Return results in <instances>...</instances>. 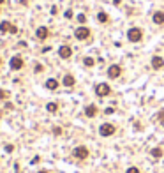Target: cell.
<instances>
[{
    "mask_svg": "<svg viewBox=\"0 0 164 173\" xmlns=\"http://www.w3.org/2000/svg\"><path fill=\"white\" fill-rule=\"evenodd\" d=\"M127 39L131 41V42H139L143 39V32H141V28H131L129 32H127Z\"/></svg>",
    "mask_w": 164,
    "mask_h": 173,
    "instance_id": "obj_1",
    "label": "cell"
},
{
    "mask_svg": "<svg viewBox=\"0 0 164 173\" xmlns=\"http://www.w3.org/2000/svg\"><path fill=\"white\" fill-rule=\"evenodd\" d=\"M99 133H101V136L108 138V136H111V134L116 133V127H115L113 124H102V125L99 127Z\"/></svg>",
    "mask_w": 164,
    "mask_h": 173,
    "instance_id": "obj_2",
    "label": "cell"
},
{
    "mask_svg": "<svg viewBox=\"0 0 164 173\" xmlns=\"http://www.w3.org/2000/svg\"><path fill=\"white\" fill-rule=\"evenodd\" d=\"M95 94H97L99 97H106V95H109V94H111L109 85H108V83H99V85H95Z\"/></svg>",
    "mask_w": 164,
    "mask_h": 173,
    "instance_id": "obj_3",
    "label": "cell"
},
{
    "mask_svg": "<svg viewBox=\"0 0 164 173\" xmlns=\"http://www.w3.org/2000/svg\"><path fill=\"white\" fill-rule=\"evenodd\" d=\"M74 37L80 39V41H86V39L90 37V30H88L86 27H78V28L74 30Z\"/></svg>",
    "mask_w": 164,
    "mask_h": 173,
    "instance_id": "obj_4",
    "label": "cell"
},
{
    "mask_svg": "<svg viewBox=\"0 0 164 173\" xmlns=\"http://www.w3.org/2000/svg\"><path fill=\"white\" fill-rule=\"evenodd\" d=\"M120 74H122V67H120V66L113 64V66H109V67H108V76H109L111 80H116Z\"/></svg>",
    "mask_w": 164,
    "mask_h": 173,
    "instance_id": "obj_5",
    "label": "cell"
},
{
    "mask_svg": "<svg viewBox=\"0 0 164 173\" xmlns=\"http://www.w3.org/2000/svg\"><path fill=\"white\" fill-rule=\"evenodd\" d=\"M9 67H11L12 71H19V69L23 67V58H21V57H18V55H16V57H12V58H11V62H9Z\"/></svg>",
    "mask_w": 164,
    "mask_h": 173,
    "instance_id": "obj_6",
    "label": "cell"
},
{
    "mask_svg": "<svg viewBox=\"0 0 164 173\" xmlns=\"http://www.w3.org/2000/svg\"><path fill=\"white\" fill-rule=\"evenodd\" d=\"M74 157H78V159H86L88 157V148L86 147H76L74 148Z\"/></svg>",
    "mask_w": 164,
    "mask_h": 173,
    "instance_id": "obj_7",
    "label": "cell"
},
{
    "mask_svg": "<svg viewBox=\"0 0 164 173\" xmlns=\"http://www.w3.org/2000/svg\"><path fill=\"white\" fill-rule=\"evenodd\" d=\"M58 55H60V58H69L73 55V48L71 46H60L58 48Z\"/></svg>",
    "mask_w": 164,
    "mask_h": 173,
    "instance_id": "obj_8",
    "label": "cell"
},
{
    "mask_svg": "<svg viewBox=\"0 0 164 173\" xmlns=\"http://www.w3.org/2000/svg\"><path fill=\"white\" fill-rule=\"evenodd\" d=\"M35 35H37V39H39V41H44L46 37L50 35V30L46 28V27H39V28L35 30Z\"/></svg>",
    "mask_w": 164,
    "mask_h": 173,
    "instance_id": "obj_9",
    "label": "cell"
},
{
    "mask_svg": "<svg viewBox=\"0 0 164 173\" xmlns=\"http://www.w3.org/2000/svg\"><path fill=\"white\" fill-rule=\"evenodd\" d=\"M152 67L157 69V71H159V69H164V60H162L161 57H157V55L152 57Z\"/></svg>",
    "mask_w": 164,
    "mask_h": 173,
    "instance_id": "obj_10",
    "label": "cell"
},
{
    "mask_svg": "<svg viewBox=\"0 0 164 173\" xmlns=\"http://www.w3.org/2000/svg\"><path fill=\"white\" fill-rule=\"evenodd\" d=\"M152 19H154V23H155V25H164V12H162V11L154 12Z\"/></svg>",
    "mask_w": 164,
    "mask_h": 173,
    "instance_id": "obj_11",
    "label": "cell"
},
{
    "mask_svg": "<svg viewBox=\"0 0 164 173\" xmlns=\"http://www.w3.org/2000/svg\"><path fill=\"white\" fill-rule=\"evenodd\" d=\"M85 115L90 117V118L95 117V115H97V106H95V104H88V106L85 108Z\"/></svg>",
    "mask_w": 164,
    "mask_h": 173,
    "instance_id": "obj_12",
    "label": "cell"
},
{
    "mask_svg": "<svg viewBox=\"0 0 164 173\" xmlns=\"http://www.w3.org/2000/svg\"><path fill=\"white\" fill-rule=\"evenodd\" d=\"M62 83H64L65 86H74L76 80H74V76H73V74H65V76H64V80H62Z\"/></svg>",
    "mask_w": 164,
    "mask_h": 173,
    "instance_id": "obj_13",
    "label": "cell"
},
{
    "mask_svg": "<svg viewBox=\"0 0 164 173\" xmlns=\"http://www.w3.org/2000/svg\"><path fill=\"white\" fill-rule=\"evenodd\" d=\"M46 89H48V90H57V89H58V81H57L55 78L46 80Z\"/></svg>",
    "mask_w": 164,
    "mask_h": 173,
    "instance_id": "obj_14",
    "label": "cell"
},
{
    "mask_svg": "<svg viewBox=\"0 0 164 173\" xmlns=\"http://www.w3.org/2000/svg\"><path fill=\"white\" fill-rule=\"evenodd\" d=\"M150 154H152V157H155V159H159V157H162V148H159V147H155V148H152V150H150Z\"/></svg>",
    "mask_w": 164,
    "mask_h": 173,
    "instance_id": "obj_15",
    "label": "cell"
},
{
    "mask_svg": "<svg viewBox=\"0 0 164 173\" xmlns=\"http://www.w3.org/2000/svg\"><path fill=\"white\" fill-rule=\"evenodd\" d=\"M9 30H11V23H9V21H2V23H0V32L6 34Z\"/></svg>",
    "mask_w": 164,
    "mask_h": 173,
    "instance_id": "obj_16",
    "label": "cell"
},
{
    "mask_svg": "<svg viewBox=\"0 0 164 173\" xmlns=\"http://www.w3.org/2000/svg\"><path fill=\"white\" fill-rule=\"evenodd\" d=\"M83 64H85L86 67H93V64H95V60H93L92 57H85V58H83Z\"/></svg>",
    "mask_w": 164,
    "mask_h": 173,
    "instance_id": "obj_17",
    "label": "cell"
},
{
    "mask_svg": "<svg viewBox=\"0 0 164 173\" xmlns=\"http://www.w3.org/2000/svg\"><path fill=\"white\" fill-rule=\"evenodd\" d=\"M46 110H48L50 113H55V111L58 110V104H57V102H50L48 106H46Z\"/></svg>",
    "mask_w": 164,
    "mask_h": 173,
    "instance_id": "obj_18",
    "label": "cell"
},
{
    "mask_svg": "<svg viewBox=\"0 0 164 173\" xmlns=\"http://www.w3.org/2000/svg\"><path fill=\"white\" fill-rule=\"evenodd\" d=\"M97 19H99V21H101V23H108V14H106V12H102V11H101V12H99V14H97Z\"/></svg>",
    "mask_w": 164,
    "mask_h": 173,
    "instance_id": "obj_19",
    "label": "cell"
},
{
    "mask_svg": "<svg viewBox=\"0 0 164 173\" xmlns=\"http://www.w3.org/2000/svg\"><path fill=\"white\" fill-rule=\"evenodd\" d=\"M125 173H141V171H139V170H138L136 166H131V168H129V170H127Z\"/></svg>",
    "mask_w": 164,
    "mask_h": 173,
    "instance_id": "obj_20",
    "label": "cell"
},
{
    "mask_svg": "<svg viewBox=\"0 0 164 173\" xmlns=\"http://www.w3.org/2000/svg\"><path fill=\"white\" fill-rule=\"evenodd\" d=\"M78 21H80V23H85V21H86V16H85V14H78Z\"/></svg>",
    "mask_w": 164,
    "mask_h": 173,
    "instance_id": "obj_21",
    "label": "cell"
},
{
    "mask_svg": "<svg viewBox=\"0 0 164 173\" xmlns=\"http://www.w3.org/2000/svg\"><path fill=\"white\" fill-rule=\"evenodd\" d=\"M7 95H9V94H7L6 90H2V89H0V101H2V99H6Z\"/></svg>",
    "mask_w": 164,
    "mask_h": 173,
    "instance_id": "obj_22",
    "label": "cell"
},
{
    "mask_svg": "<svg viewBox=\"0 0 164 173\" xmlns=\"http://www.w3.org/2000/svg\"><path fill=\"white\" fill-rule=\"evenodd\" d=\"M42 69H44V67L41 66V64H37V66H35V73H42Z\"/></svg>",
    "mask_w": 164,
    "mask_h": 173,
    "instance_id": "obj_23",
    "label": "cell"
},
{
    "mask_svg": "<svg viewBox=\"0 0 164 173\" xmlns=\"http://www.w3.org/2000/svg\"><path fill=\"white\" fill-rule=\"evenodd\" d=\"M9 32H11V34H16V32H18V27H16V25H11V30H9Z\"/></svg>",
    "mask_w": 164,
    "mask_h": 173,
    "instance_id": "obj_24",
    "label": "cell"
},
{
    "mask_svg": "<svg viewBox=\"0 0 164 173\" xmlns=\"http://www.w3.org/2000/svg\"><path fill=\"white\" fill-rule=\"evenodd\" d=\"M65 18L71 19V18H73V11H65Z\"/></svg>",
    "mask_w": 164,
    "mask_h": 173,
    "instance_id": "obj_25",
    "label": "cell"
},
{
    "mask_svg": "<svg viewBox=\"0 0 164 173\" xmlns=\"http://www.w3.org/2000/svg\"><path fill=\"white\" fill-rule=\"evenodd\" d=\"M113 111H115V110H113V108H106V110H104V113H106V115H111Z\"/></svg>",
    "mask_w": 164,
    "mask_h": 173,
    "instance_id": "obj_26",
    "label": "cell"
},
{
    "mask_svg": "<svg viewBox=\"0 0 164 173\" xmlns=\"http://www.w3.org/2000/svg\"><path fill=\"white\" fill-rule=\"evenodd\" d=\"M12 150H14L12 145H6V152H12Z\"/></svg>",
    "mask_w": 164,
    "mask_h": 173,
    "instance_id": "obj_27",
    "label": "cell"
},
{
    "mask_svg": "<svg viewBox=\"0 0 164 173\" xmlns=\"http://www.w3.org/2000/svg\"><path fill=\"white\" fill-rule=\"evenodd\" d=\"M53 133H55V134H62V129H60V127H55Z\"/></svg>",
    "mask_w": 164,
    "mask_h": 173,
    "instance_id": "obj_28",
    "label": "cell"
},
{
    "mask_svg": "<svg viewBox=\"0 0 164 173\" xmlns=\"http://www.w3.org/2000/svg\"><path fill=\"white\" fill-rule=\"evenodd\" d=\"M159 118H161V120H164V110H161V111H159Z\"/></svg>",
    "mask_w": 164,
    "mask_h": 173,
    "instance_id": "obj_29",
    "label": "cell"
},
{
    "mask_svg": "<svg viewBox=\"0 0 164 173\" xmlns=\"http://www.w3.org/2000/svg\"><path fill=\"white\" fill-rule=\"evenodd\" d=\"M0 4H4V0H0Z\"/></svg>",
    "mask_w": 164,
    "mask_h": 173,
    "instance_id": "obj_30",
    "label": "cell"
},
{
    "mask_svg": "<svg viewBox=\"0 0 164 173\" xmlns=\"http://www.w3.org/2000/svg\"><path fill=\"white\" fill-rule=\"evenodd\" d=\"M39 173H46V171H39Z\"/></svg>",
    "mask_w": 164,
    "mask_h": 173,
    "instance_id": "obj_31",
    "label": "cell"
},
{
    "mask_svg": "<svg viewBox=\"0 0 164 173\" xmlns=\"http://www.w3.org/2000/svg\"><path fill=\"white\" fill-rule=\"evenodd\" d=\"M162 127H164V120H162Z\"/></svg>",
    "mask_w": 164,
    "mask_h": 173,
    "instance_id": "obj_32",
    "label": "cell"
},
{
    "mask_svg": "<svg viewBox=\"0 0 164 173\" xmlns=\"http://www.w3.org/2000/svg\"><path fill=\"white\" fill-rule=\"evenodd\" d=\"M0 64H2V58H0Z\"/></svg>",
    "mask_w": 164,
    "mask_h": 173,
    "instance_id": "obj_33",
    "label": "cell"
}]
</instances>
